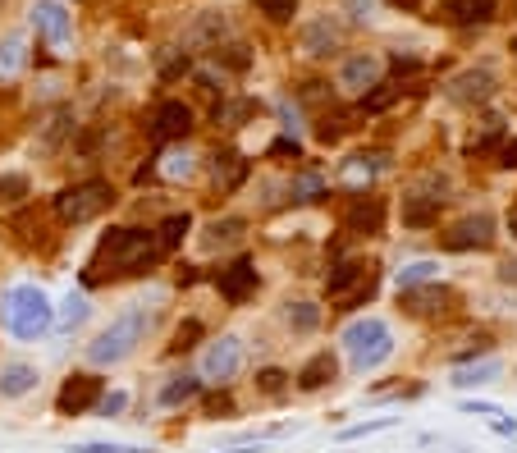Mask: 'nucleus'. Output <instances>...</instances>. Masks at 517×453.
Returning <instances> with one entry per match:
<instances>
[{
	"label": "nucleus",
	"instance_id": "nucleus-60",
	"mask_svg": "<svg viewBox=\"0 0 517 453\" xmlns=\"http://www.w3.org/2000/svg\"><path fill=\"white\" fill-rule=\"evenodd\" d=\"M508 55H513V60H517V33L508 37Z\"/></svg>",
	"mask_w": 517,
	"mask_h": 453
},
{
	"label": "nucleus",
	"instance_id": "nucleus-12",
	"mask_svg": "<svg viewBox=\"0 0 517 453\" xmlns=\"http://www.w3.org/2000/svg\"><path fill=\"white\" fill-rule=\"evenodd\" d=\"M110 389L106 371H92V367H74L60 385H55V417L60 421H78V417H92L101 403V394Z\"/></svg>",
	"mask_w": 517,
	"mask_h": 453
},
{
	"label": "nucleus",
	"instance_id": "nucleus-45",
	"mask_svg": "<svg viewBox=\"0 0 517 453\" xmlns=\"http://www.w3.org/2000/svg\"><path fill=\"white\" fill-rule=\"evenodd\" d=\"M348 133H353L348 115H316V124H312V142H316V147H339Z\"/></svg>",
	"mask_w": 517,
	"mask_h": 453
},
{
	"label": "nucleus",
	"instance_id": "nucleus-56",
	"mask_svg": "<svg viewBox=\"0 0 517 453\" xmlns=\"http://www.w3.org/2000/svg\"><path fill=\"white\" fill-rule=\"evenodd\" d=\"M389 10H399V14H417V10H426V0H385Z\"/></svg>",
	"mask_w": 517,
	"mask_h": 453
},
{
	"label": "nucleus",
	"instance_id": "nucleus-14",
	"mask_svg": "<svg viewBox=\"0 0 517 453\" xmlns=\"http://www.w3.org/2000/svg\"><path fill=\"white\" fill-rule=\"evenodd\" d=\"M440 97L449 101V106H458V110H485L490 101L499 97V74L490 65H467V69H458V74H449L440 83Z\"/></svg>",
	"mask_w": 517,
	"mask_h": 453
},
{
	"label": "nucleus",
	"instance_id": "nucleus-41",
	"mask_svg": "<svg viewBox=\"0 0 517 453\" xmlns=\"http://www.w3.org/2000/svg\"><path fill=\"white\" fill-rule=\"evenodd\" d=\"M495 353V330H472V335L463 339V348H449V353H444V362H449V367H467V362H476V357H490Z\"/></svg>",
	"mask_w": 517,
	"mask_h": 453
},
{
	"label": "nucleus",
	"instance_id": "nucleus-13",
	"mask_svg": "<svg viewBox=\"0 0 517 453\" xmlns=\"http://www.w3.org/2000/svg\"><path fill=\"white\" fill-rule=\"evenodd\" d=\"M248 234H252L248 211H220V216L202 220V225L193 229V248L202 252V257H211V261L216 257L225 261V257H234V252H243Z\"/></svg>",
	"mask_w": 517,
	"mask_h": 453
},
{
	"label": "nucleus",
	"instance_id": "nucleus-7",
	"mask_svg": "<svg viewBox=\"0 0 517 453\" xmlns=\"http://www.w3.org/2000/svg\"><path fill=\"white\" fill-rule=\"evenodd\" d=\"M389 220H394V202L376 188H367V193H344L334 229H339L344 243H376V238L389 234Z\"/></svg>",
	"mask_w": 517,
	"mask_h": 453
},
{
	"label": "nucleus",
	"instance_id": "nucleus-36",
	"mask_svg": "<svg viewBox=\"0 0 517 453\" xmlns=\"http://www.w3.org/2000/svg\"><path fill=\"white\" fill-rule=\"evenodd\" d=\"M261 115V101L257 97H220L216 110H211V124L225 133L243 129V124H252V119Z\"/></svg>",
	"mask_w": 517,
	"mask_h": 453
},
{
	"label": "nucleus",
	"instance_id": "nucleus-5",
	"mask_svg": "<svg viewBox=\"0 0 517 453\" xmlns=\"http://www.w3.org/2000/svg\"><path fill=\"white\" fill-rule=\"evenodd\" d=\"M119 206V184L110 174H78L51 197V220L60 229H87Z\"/></svg>",
	"mask_w": 517,
	"mask_h": 453
},
{
	"label": "nucleus",
	"instance_id": "nucleus-34",
	"mask_svg": "<svg viewBox=\"0 0 517 453\" xmlns=\"http://www.w3.org/2000/svg\"><path fill=\"white\" fill-rule=\"evenodd\" d=\"M252 394H257V403L293 399V371L280 367V362H261V367L252 371Z\"/></svg>",
	"mask_w": 517,
	"mask_h": 453
},
{
	"label": "nucleus",
	"instance_id": "nucleus-40",
	"mask_svg": "<svg viewBox=\"0 0 517 453\" xmlns=\"http://www.w3.org/2000/svg\"><path fill=\"white\" fill-rule=\"evenodd\" d=\"M33 197V174L28 170H0V211H19Z\"/></svg>",
	"mask_w": 517,
	"mask_h": 453
},
{
	"label": "nucleus",
	"instance_id": "nucleus-2",
	"mask_svg": "<svg viewBox=\"0 0 517 453\" xmlns=\"http://www.w3.org/2000/svg\"><path fill=\"white\" fill-rule=\"evenodd\" d=\"M156 325H161V307H147V302H124L106 325H101L97 335L83 344V367L92 371H115L124 362L142 353L151 335H156Z\"/></svg>",
	"mask_w": 517,
	"mask_h": 453
},
{
	"label": "nucleus",
	"instance_id": "nucleus-11",
	"mask_svg": "<svg viewBox=\"0 0 517 453\" xmlns=\"http://www.w3.org/2000/svg\"><path fill=\"white\" fill-rule=\"evenodd\" d=\"M499 243V216L490 206L481 211H463L458 220L440 225V252H453V257H472V252H495Z\"/></svg>",
	"mask_w": 517,
	"mask_h": 453
},
{
	"label": "nucleus",
	"instance_id": "nucleus-61",
	"mask_svg": "<svg viewBox=\"0 0 517 453\" xmlns=\"http://www.w3.org/2000/svg\"><path fill=\"white\" fill-rule=\"evenodd\" d=\"M5 5H10V0H0V10H5Z\"/></svg>",
	"mask_w": 517,
	"mask_h": 453
},
{
	"label": "nucleus",
	"instance_id": "nucleus-55",
	"mask_svg": "<svg viewBox=\"0 0 517 453\" xmlns=\"http://www.w3.org/2000/svg\"><path fill=\"white\" fill-rule=\"evenodd\" d=\"M490 426H495V435H513V440H517V417H504V412H499Z\"/></svg>",
	"mask_w": 517,
	"mask_h": 453
},
{
	"label": "nucleus",
	"instance_id": "nucleus-59",
	"mask_svg": "<svg viewBox=\"0 0 517 453\" xmlns=\"http://www.w3.org/2000/svg\"><path fill=\"white\" fill-rule=\"evenodd\" d=\"M504 229L513 234V243H517V211H508V216H504Z\"/></svg>",
	"mask_w": 517,
	"mask_h": 453
},
{
	"label": "nucleus",
	"instance_id": "nucleus-22",
	"mask_svg": "<svg viewBox=\"0 0 517 453\" xmlns=\"http://www.w3.org/2000/svg\"><path fill=\"white\" fill-rule=\"evenodd\" d=\"M444 211H449V197L421 193V188H408V184H403L399 202H394V220H399L408 234H431V229H440Z\"/></svg>",
	"mask_w": 517,
	"mask_h": 453
},
{
	"label": "nucleus",
	"instance_id": "nucleus-27",
	"mask_svg": "<svg viewBox=\"0 0 517 453\" xmlns=\"http://www.w3.org/2000/svg\"><path fill=\"white\" fill-rule=\"evenodd\" d=\"M37 389H42V367H37L33 357H0V403H23L33 399Z\"/></svg>",
	"mask_w": 517,
	"mask_h": 453
},
{
	"label": "nucleus",
	"instance_id": "nucleus-9",
	"mask_svg": "<svg viewBox=\"0 0 517 453\" xmlns=\"http://www.w3.org/2000/svg\"><path fill=\"white\" fill-rule=\"evenodd\" d=\"M399 298V312L417 325H449L453 316L463 312V293L453 289L449 280H431L417 284V289H394Z\"/></svg>",
	"mask_w": 517,
	"mask_h": 453
},
{
	"label": "nucleus",
	"instance_id": "nucleus-48",
	"mask_svg": "<svg viewBox=\"0 0 517 453\" xmlns=\"http://www.w3.org/2000/svg\"><path fill=\"white\" fill-rule=\"evenodd\" d=\"M129 408H133V394L129 389H106V394H101V403H97V412H92V417L97 421H124L129 417Z\"/></svg>",
	"mask_w": 517,
	"mask_h": 453
},
{
	"label": "nucleus",
	"instance_id": "nucleus-32",
	"mask_svg": "<svg viewBox=\"0 0 517 453\" xmlns=\"http://www.w3.org/2000/svg\"><path fill=\"white\" fill-rule=\"evenodd\" d=\"M87 321H92V293H87V289H69L65 298L55 302V325H51V335L74 339Z\"/></svg>",
	"mask_w": 517,
	"mask_h": 453
},
{
	"label": "nucleus",
	"instance_id": "nucleus-57",
	"mask_svg": "<svg viewBox=\"0 0 517 453\" xmlns=\"http://www.w3.org/2000/svg\"><path fill=\"white\" fill-rule=\"evenodd\" d=\"M499 156H504V165H508V170H517V138H508L504 147H499Z\"/></svg>",
	"mask_w": 517,
	"mask_h": 453
},
{
	"label": "nucleus",
	"instance_id": "nucleus-58",
	"mask_svg": "<svg viewBox=\"0 0 517 453\" xmlns=\"http://www.w3.org/2000/svg\"><path fill=\"white\" fill-rule=\"evenodd\" d=\"M266 444H229V449H216V453H261Z\"/></svg>",
	"mask_w": 517,
	"mask_h": 453
},
{
	"label": "nucleus",
	"instance_id": "nucleus-51",
	"mask_svg": "<svg viewBox=\"0 0 517 453\" xmlns=\"http://www.w3.org/2000/svg\"><path fill=\"white\" fill-rule=\"evenodd\" d=\"M74 453H147L142 444H115V440H83L74 444Z\"/></svg>",
	"mask_w": 517,
	"mask_h": 453
},
{
	"label": "nucleus",
	"instance_id": "nucleus-1",
	"mask_svg": "<svg viewBox=\"0 0 517 453\" xmlns=\"http://www.w3.org/2000/svg\"><path fill=\"white\" fill-rule=\"evenodd\" d=\"M161 243L151 225H110L97 234V248L78 266V289H110L124 280H151L161 266Z\"/></svg>",
	"mask_w": 517,
	"mask_h": 453
},
{
	"label": "nucleus",
	"instance_id": "nucleus-44",
	"mask_svg": "<svg viewBox=\"0 0 517 453\" xmlns=\"http://www.w3.org/2000/svg\"><path fill=\"white\" fill-rule=\"evenodd\" d=\"M211 65L225 69V74H248V69H252V46H243V42H220L216 51H211Z\"/></svg>",
	"mask_w": 517,
	"mask_h": 453
},
{
	"label": "nucleus",
	"instance_id": "nucleus-21",
	"mask_svg": "<svg viewBox=\"0 0 517 453\" xmlns=\"http://www.w3.org/2000/svg\"><path fill=\"white\" fill-rule=\"evenodd\" d=\"M376 83H385V55H376V51H348L344 60L334 65V87L353 101H362Z\"/></svg>",
	"mask_w": 517,
	"mask_h": 453
},
{
	"label": "nucleus",
	"instance_id": "nucleus-26",
	"mask_svg": "<svg viewBox=\"0 0 517 453\" xmlns=\"http://www.w3.org/2000/svg\"><path fill=\"white\" fill-rule=\"evenodd\" d=\"M298 51L307 55V60H330V55L344 51V23H339V14H316V19H307L298 28Z\"/></svg>",
	"mask_w": 517,
	"mask_h": 453
},
{
	"label": "nucleus",
	"instance_id": "nucleus-23",
	"mask_svg": "<svg viewBox=\"0 0 517 453\" xmlns=\"http://www.w3.org/2000/svg\"><path fill=\"white\" fill-rule=\"evenodd\" d=\"M156 165V184H170V188H184L202 179V151L193 142H170V147H156L151 156Z\"/></svg>",
	"mask_w": 517,
	"mask_h": 453
},
{
	"label": "nucleus",
	"instance_id": "nucleus-53",
	"mask_svg": "<svg viewBox=\"0 0 517 453\" xmlns=\"http://www.w3.org/2000/svg\"><path fill=\"white\" fill-rule=\"evenodd\" d=\"M495 284H499V289H517V252H513V257H499L495 261Z\"/></svg>",
	"mask_w": 517,
	"mask_h": 453
},
{
	"label": "nucleus",
	"instance_id": "nucleus-24",
	"mask_svg": "<svg viewBox=\"0 0 517 453\" xmlns=\"http://www.w3.org/2000/svg\"><path fill=\"white\" fill-rule=\"evenodd\" d=\"M229 37H234V19H229V10H202L179 28V51H206L211 55L220 42H229Z\"/></svg>",
	"mask_w": 517,
	"mask_h": 453
},
{
	"label": "nucleus",
	"instance_id": "nucleus-52",
	"mask_svg": "<svg viewBox=\"0 0 517 453\" xmlns=\"http://www.w3.org/2000/svg\"><path fill=\"white\" fill-rule=\"evenodd\" d=\"M376 10H380V0H344V14L357 23V28L376 19Z\"/></svg>",
	"mask_w": 517,
	"mask_h": 453
},
{
	"label": "nucleus",
	"instance_id": "nucleus-19",
	"mask_svg": "<svg viewBox=\"0 0 517 453\" xmlns=\"http://www.w3.org/2000/svg\"><path fill=\"white\" fill-rule=\"evenodd\" d=\"M339 376H344V357H339V348H330V344L312 348V353L293 367V394L316 399V394H325V389L339 385Z\"/></svg>",
	"mask_w": 517,
	"mask_h": 453
},
{
	"label": "nucleus",
	"instance_id": "nucleus-33",
	"mask_svg": "<svg viewBox=\"0 0 517 453\" xmlns=\"http://www.w3.org/2000/svg\"><path fill=\"white\" fill-rule=\"evenodd\" d=\"M435 19H444L449 28H485L499 19V0H444Z\"/></svg>",
	"mask_w": 517,
	"mask_h": 453
},
{
	"label": "nucleus",
	"instance_id": "nucleus-37",
	"mask_svg": "<svg viewBox=\"0 0 517 453\" xmlns=\"http://www.w3.org/2000/svg\"><path fill=\"white\" fill-rule=\"evenodd\" d=\"M508 142V119L495 115V110H476V124H472V138H467V151H490V147H504Z\"/></svg>",
	"mask_w": 517,
	"mask_h": 453
},
{
	"label": "nucleus",
	"instance_id": "nucleus-43",
	"mask_svg": "<svg viewBox=\"0 0 517 453\" xmlns=\"http://www.w3.org/2000/svg\"><path fill=\"white\" fill-rule=\"evenodd\" d=\"M202 421H234L238 417V399H234V385L229 389H202Z\"/></svg>",
	"mask_w": 517,
	"mask_h": 453
},
{
	"label": "nucleus",
	"instance_id": "nucleus-25",
	"mask_svg": "<svg viewBox=\"0 0 517 453\" xmlns=\"http://www.w3.org/2000/svg\"><path fill=\"white\" fill-rule=\"evenodd\" d=\"M202 376H197L193 367H184V362H179V367L174 371H165L161 380H156V394H151V408L156 412H184L188 403H197L202 399Z\"/></svg>",
	"mask_w": 517,
	"mask_h": 453
},
{
	"label": "nucleus",
	"instance_id": "nucleus-46",
	"mask_svg": "<svg viewBox=\"0 0 517 453\" xmlns=\"http://www.w3.org/2000/svg\"><path fill=\"white\" fill-rule=\"evenodd\" d=\"M394 426H399V417L353 421V426H344V431H334V440H339V444H357V440H371V435H380V431H394Z\"/></svg>",
	"mask_w": 517,
	"mask_h": 453
},
{
	"label": "nucleus",
	"instance_id": "nucleus-50",
	"mask_svg": "<svg viewBox=\"0 0 517 453\" xmlns=\"http://www.w3.org/2000/svg\"><path fill=\"white\" fill-rule=\"evenodd\" d=\"M156 69H161V78H184V74H193V65H188V55L179 51V46H161V51H156Z\"/></svg>",
	"mask_w": 517,
	"mask_h": 453
},
{
	"label": "nucleus",
	"instance_id": "nucleus-29",
	"mask_svg": "<svg viewBox=\"0 0 517 453\" xmlns=\"http://www.w3.org/2000/svg\"><path fill=\"white\" fill-rule=\"evenodd\" d=\"M280 325L293 339H312L325 325V302L321 298H284L280 302Z\"/></svg>",
	"mask_w": 517,
	"mask_h": 453
},
{
	"label": "nucleus",
	"instance_id": "nucleus-35",
	"mask_svg": "<svg viewBox=\"0 0 517 453\" xmlns=\"http://www.w3.org/2000/svg\"><path fill=\"white\" fill-rule=\"evenodd\" d=\"M504 376V357H476V362H467V367H449V385L453 389H481V385H495V380Z\"/></svg>",
	"mask_w": 517,
	"mask_h": 453
},
{
	"label": "nucleus",
	"instance_id": "nucleus-38",
	"mask_svg": "<svg viewBox=\"0 0 517 453\" xmlns=\"http://www.w3.org/2000/svg\"><path fill=\"white\" fill-rule=\"evenodd\" d=\"M444 280V261L440 257H408L394 270V289H417V284Z\"/></svg>",
	"mask_w": 517,
	"mask_h": 453
},
{
	"label": "nucleus",
	"instance_id": "nucleus-47",
	"mask_svg": "<svg viewBox=\"0 0 517 453\" xmlns=\"http://www.w3.org/2000/svg\"><path fill=\"white\" fill-rule=\"evenodd\" d=\"M298 5L302 0H252V10H257L270 28H289V23L298 19Z\"/></svg>",
	"mask_w": 517,
	"mask_h": 453
},
{
	"label": "nucleus",
	"instance_id": "nucleus-28",
	"mask_svg": "<svg viewBox=\"0 0 517 453\" xmlns=\"http://www.w3.org/2000/svg\"><path fill=\"white\" fill-rule=\"evenodd\" d=\"M334 193L330 174L316 170V165H293V174H284V202H289V211H298V206H316L325 202V197Z\"/></svg>",
	"mask_w": 517,
	"mask_h": 453
},
{
	"label": "nucleus",
	"instance_id": "nucleus-30",
	"mask_svg": "<svg viewBox=\"0 0 517 453\" xmlns=\"http://www.w3.org/2000/svg\"><path fill=\"white\" fill-rule=\"evenodd\" d=\"M206 321L197 312H188V316H179V321L170 325V335H165V348H161V357L165 362H174V367H179V362H188V357L197 353V348L206 344Z\"/></svg>",
	"mask_w": 517,
	"mask_h": 453
},
{
	"label": "nucleus",
	"instance_id": "nucleus-31",
	"mask_svg": "<svg viewBox=\"0 0 517 453\" xmlns=\"http://www.w3.org/2000/svg\"><path fill=\"white\" fill-rule=\"evenodd\" d=\"M156 243H161V257H179V252L193 243V229H197V220H193V211H184V206H174V211H165L161 220H156Z\"/></svg>",
	"mask_w": 517,
	"mask_h": 453
},
{
	"label": "nucleus",
	"instance_id": "nucleus-49",
	"mask_svg": "<svg viewBox=\"0 0 517 453\" xmlns=\"http://www.w3.org/2000/svg\"><path fill=\"white\" fill-rule=\"evenodd\" d=\"M266 161H307V142L293 138V133H280V138H270L266 142Z\"/></svg>",
	"mask_w": 517,
	"mask_h": 453
},
{
	"label": "nucleus",
	"instance_id": "nucleus-39",
	"mask_svg": "<svg viewBox=\"0 0 517 453\" xmlns=\"http://www.w3.org/2000/svg\"><path fill=\"white\" fill-rule=\"evenodd\" d=\"M248 188H252V206H257V216H275V211H289L280 174H252Z\"/></svg>",
	"mask_w": 517,
	"mask_h": 453
},
{
	"label": "nucleus",
	"instance_id": "nucleus-16",
	"mask_svg": "<svg viewBox=\"0 0 517 453\" xmlns=\"http://www.w3.org/2000/svg\"><path fill=\"white\" fill-rule=\"evenodd\" d=\"M202 174H206V188H211V193L238 197L243 188L252 184L257 165H252L248 151H238V147H216L211 156H202Z\"/></svg>",
	"mask_w": 517,
	"mask_h": 453
},
{
	"label": "nucleus",
	"instance_id": "nucleus-17",
	"mask_svg": "<svg viewBox=\"0 0 517 453\" xmlns=\"http://www.w3.org/2000/svg\"><path fill=\"white\" fill-rule=\"evenodd\" d=\"M28 28H33L37 42L55 55H69V46H74V10H69L65 0H33Z\"/></svg>",
	"mask_w": 517,
	"mask_h": 453
},
{
	"label": "nucleus",
	"instance_id": "nucleus-10",
	"mask_svg": "<svg viewBox=\"0 0 517 453\" xmlns=\"http://www.w3.org/2000/svg\"><path fill=\"white\" fill-rule=\"evenodd\" d=\"M206 284L216 289V298L225 302V307H248L252 298L261 293V261H257V252H234V257H225L220 261L211 275H206Z\"/></svg>",
	"mask_w": 517,
	"mask_h": 453
},
{
	"label": "nucleus",
	"instance_id": "nucleus-20",
	"mask_svg": "<svg viewBox=\"0 0 517 453\" xmlns=\"http://www.w3.org/2000/svg\"><path fill=\"white\" fill-rule=\"evenodd\" d=\"M193 129H197V110L188 106L184 97H161L147 110V133H151V142H161V147L188 142Z\"/></svg>",
	"mask_w": 517,
	"mask_h": 453
},
{
	"label": "nucleus",
	"instance_id": "nucleus-62",
	"mask_svg": "<svg viewBox=\"0 0 517 453\" xmlns=\"http://www.w3.org/2000/svg\"><path fill=\"white\" fill-rule=\"evenodd\" d=\"M513 380H517V362H513Z\"/></svg>",
	"mask_w": 517,
	"mask_h": 453
},
{
	"label": "nucleus",
	"instance_id": "nucleus-42",
	"mask_svg": "<svg viewBox=\"0 0 517 453\" xmlns=\"http://www.w3.org/2000/svg\"><path fill=\"white\" fill-rule=\"evenodd\" d=\"M23 65H28V33H5L0 37V78L10 83Z\"/></svg>",
	"mask_w": 517,
	"mask_h": 453
},
{
	"label": "nucleus",
	"instance_id": "nucleus-8",
	"mask_svg": "<svg viewBox=\"0 0 517 453\" xmlns=\"http://www.w3.org/2000/svg\"><path fill=\"white\" fill-rule=\"evenodd\" d=\"M248 367V339L238 335V330H220L211 335L202 348H197V376H202L206 389H229Z\"/></svg>",
	"mask_w": 517,
	"mask_h": 453
},
{
	"label": "nucleus",
	"instance_id": "nucleus-15",
	"mask_svg": "<svg viewBox=\"0 0 517 453\" xmlns=\"http://www.w3.org/2000/svg\"><path fill=\"white\" fill-rule=\"evenodd\" d=\"M389 170H394V151L389 147H357L334 165L330 184H339L344 193H367V188L380 184V174H389Z\"/></svg>",
	"mask_w": 517,
	"mask_h": 453
},
{
	"label": "nucleus",
	"instance_id": "nucleus-3",
	"mask_svg": "<svg viewBox=\"0 0 517 453\" xmlns=\"http://www.w3.org/2000/svg\"><path fill=\"white\" fill-rule=\"evenodd\" d=\"M380 284H385V266H380V257H367V252L330 257L325 280H321V302L330 307V312H339V316H357L380 298Z\"/></svg>",
	"mask_w": 517,
	"mask_h": 453
},
{
	"label": "nucleus",
	"instance_id": "nucleus-18",
	"mask_svg": "<svg viewBox=\"0 0 517 453\" xmlns=\"http://www.w3.org/2000/svg\"><path fill=\"white\" fill-rule=\"evenodd\" d=\"M74 138H78V110L69 106V101H60V106H51L42 115V124H37L33 156L37 161H55V156L74 151Z\"/></svg>",
	"mask_w": 517,
	"mask_h": 453
},
{
	"label": "nucleus",
	"instance_id": "nucleus-6",
	"mask_svg": "<svg viewBox=\"0 0 517 453\" xmlns=\"http://www.w3.org/2000/svg\"><path fill=\"white\" fill-rule=\"evenodd\" d=\"M55 325V302L42 284L19 280L0 289V330L19 344H42Z\"/></svg>",
	"mask_w": 517,
	"mask_h": 453
},
{
	"label": "nucleus",
	"instance_id": "nucleus-54",
	"mask_svg": "<svg viewBox=\"0 0 517 453\" xmlns=\"http://www.w3.org/2000/svg\"><path fill=\"white\" fill-rule=\"evenodd\" d=\"M463 412H476V417H499L495 403H485V399H463Z\"/></svg>",
	"mask_w": 517,
	"mask_h": 453
},
{
	"label": "nucleus",
	"instance_id": "nucleus-4",
	"mask_svg": "<svg viewBox=\"0 0 517 453\" xmlns=\"http://www.w3.org/2000/svg\"><path fill=\"white\" fill-rule=\"evenodd\" d=\"M334 348L344 357L348 376L362 380V376H376L380 367H389L399 357V335H394V325L380 312H357L339 325V344Z\"/></svg>",
	"mask_w": 517,
	"mask_h": 453
}]
</instances>
